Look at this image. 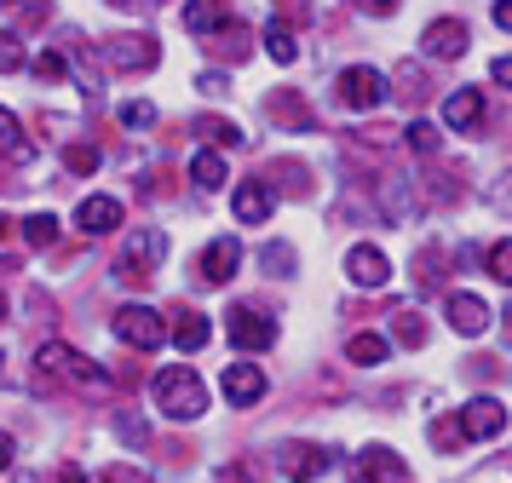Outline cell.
<instances>
[{
	"instance_id": "83f0119b",
	"label": "cell",
	"mask_w": 512,
	"mask_h": 483,
	"mask_svg": "<svg viewBox=\"0 0 512 483\" xmlns=\"http://www.w3.org/2000/svg\"><path fill=\"white\" fill-rule=\"evenodd\" d=\"M489 276H495V282H507V288H512V236H507V242H495V248H489Z\"/></svg>"
},
{
	"instance_id": "b9f144b4",
	"label": "cell",
	"mask_w": 512,
	"mask_h": 483,
	"mask_svg": "<svg viewBox=\"0 0 512 483\" xmlns=\"http://www.w3.org/2000/svg\"><path fill=\"white\" fill-rule=\"evenodd\" d=\"M12 455H18V443H12V437L0 432V472H6V466H12Z\"/></svg>"
},
{
	"instance_id": "e0dca14e",
	"label": "cell",
	"mask_w": 512,
	"mask_h": 483,
	"mask_svg": "<svg viewBox=\"0 0 512 483\" xmlns=\"http://www.w3.org/2000/svg\"><path fill=\"white\" fill-rule=\"evenodd\" d=\"M75 225L87 230V236H110L121 225V202L116 196H87V202L75 207Z\"/></svg>"
},
{
	"instance_id": "6da1fadb",
	"label": "cell",
	"mask_w": 512,
	"mask_h": 483,
	"mask_svg": "<svg viewBox=\"0 0 512 483\" xmlns=\"http://www.w3.org/2000/svg\"><path fill=\"white\" fill-rule=\"evenodd\" d=\"M150 397H156V409L173 414V420H196V414H208V386H202V374L185 363H173L156 374V386H150Z\"/></svg>"
},
{
	"instance_id": "ffe728a7",
	"label": "cell",
	"mask_w": 512,
	"mask_h": 483,
	"mask_svg": "<svg viewBox=\"0 0 512 483\" xmlns=\"http://www.w3.org/2000/svg\"><path fill=\"white\" fill-rule=\"evenodd\" d=\"M185 29L190 35H219V29H231V18H225L219 0H190L185 6Z\"/></svg>"
},
{
	"instance_id": "cb8c5ba5",
	"label": "cell",
	"mask_w": 512,
	"mask_h": 483,
	"mask_svg": "<svg viewBox=\"0 0 512 483\" xmlns=\"http://www.w3.org/2000/svg\"><path fill=\"white\" fill-rule=\"evenodd\" d=\"M265 52H271L277 64H294V58H300V41H294V29H282V23L271 18V29H265Z\"/></svg>"
},
{
	"instance_id": "f6af8a7d",
	"label": "cell",
	"mask_w": 512,
	"mask_h": 483,
	"mask_svg": "<svg viewBox=\"0 0 512 483\" xmlns=\"http://www.w3.org/2000/svg\"><path fill=\"white\" fill-rule=\"evenodd\" d=\"M110 6H116V12H133V6H139V0H110Z\"/></svg>"
},
{
	"instance_id": "7a4b0ae2",
	"label": "cell",
	"mask_w": 512,
	"mask_h": 483,
	"mask_svg": "<svg viewBox=\"0 0 512 483\" xmlns=\"http://www.w3.org/2000/svg\"><path fill=\"white\" fill-rule=\"evenodd\" d=\"M121 345H133V351H156L167 340V317L162 311H150V305H121L116 317H110Z\"/></svg>"
},
{
	"instance_id": "30bf717a",
	"label": "cell",
	"mask_w": 512,
	"mask_h": 483,
	"mask_svg": "<svg viewBox=\"0 0 512 483\" xmlns=\"http://www.w3.org/2000/svg\"><path fill=\"white\" fill-rule=\"evenodd\" d=\"M236 265H242V242L236 236H213L208 248H202V259H196V271H202V282H231L236 276Z\"/></svg>"
},
{
	"instance_id": "9a60e30c",
	"label": "cell",
	"mask_w": 512,
	"mask_h": 483,
	"mask_svg": "<svg viewBox=\"0 0 512 483\" xmlns=\"http://www.w3.org/2000/svg\"><path fill=\"white\" fill-rule=\"evenodd\" d=\"M219 386H225V397H231L236 409H254L259 397H265V374H259L254 363H231Z\"/></svg>"
},
{
	"instance_id": "f1b7e54d",
	"label": "cell",
	"mask_w": 512,
	"mask_h": 483,
	"mask_svg": "<svg viewBox=\"0 0 512 483\" xmlns=\"http://www.w3.org/2000/svg\"><path fill=\"white\" fill-rule=\"evenodd\" d=\"M29 58H24V41L18 35H0V75H12V69H24Z\"/></svg>"
},
{
	"instance_id": "2e32d148",
	"label": "cell",
	"mask_w": 512,
	"mask_h": 483,
	"mask_svg": "<svg viewBox=\"0 0 512 483\" xmlns=\"http://www.w3.org/2000/svg\"><path fill=\"white\" fill-rule=\"evenodd\" d=\"M443 311H449V328H455V334H466V340L489 328V305L478 294H449V305H443Z\"/></svg>"
},
{
	"instance_id": "60d3db41",
	"label": "cell",
	"mask_w": 512,
	"mask_h": 483,
	"mask_svg": "<svg viewBox=\"0 0 512 483\" xmlns=\"http://www.w3.org/2000/svg\"><path fill=\"white\" fill-rule=\"evenodd\" d=\"M202 92H213V98H219V92H225V75H219V69H208V75H202Z\"/></svg>"
},
{
	"instance_id": "7c38bea8",
	"label": "cell",
	"mask_w": 512,
	"mask_h": 483,
	"mask_svg": "<svg viewBox=\"0 0 512 483\" xmlns=\"http://www.w3.org/2000/svg\"><path fill=\"white\" fill-rule=\"evenodd\" d=\"M162 253H167V236H162V230H139V236L127 242V253L116 259V276H121V282H139V276H144L139 265H156Z\"/></svg>"
},
{
	"instance_id": "f546056e",
	"label": "cell",
	"mask_w": 512,
	"mask_h": 483,
	"mask_svg": "<svg viewBox=\"0 0 512 483\" xmlns=\"http://www.w3.org/2000/svg\"><path fill=\"white\" fill-rule=\"evenodd\" d=\"M35 75H41V81H64V75H70V58H64V52H41V58H35Z\"/></svg>"
},
{
	"instance_id": "d590c367",
	"label": "cell",
	"mask_w": 512,
	"mask_h": 483,
	"mask_svg": "<svg viewBox=\"0 0 512 483\" xmlns=\"http://www.w3.org/2000/svg\"><path fill=\"white\" fill-rule=\"evenodd\" d=\"M98 483H150V472H144V466H104Z\"/></svg>"
},
{
	"instance_id": "52a82bcc",
	"label": "cell",
	"mask_w": 512,
	"mask_h": 483,
	"mask_svg": "<svg viewBox=\"0 0 512 483\" xmlns=\"http://www.w3.org/2000/svg\"><path fill=\"white\" fill-rule=\"evenodd\" d=\"M357 483H415L409 478V460L386 449V443H369L363 455H357Z\"/></svg>"
},
{
	"instance_id": "8d00e7d4",
	"label": "cell",
	"mask_w": 512,
	"mask_h": 483,
	"mask_svg": "<svg viewBox=\"0 0 512 483\" xmlns=\"http://www.w3.org/2000/svg\"><path fill=\"white\" fill-rule=\"evenodd\" d=\"M271 115H277V121H294V127H305L300 98H271Z\"/></svg>"
},
{
	"instance_id": "ac0fdd59",
	"label": "cell",
	"mask_w": 512,
	"mask_h": 483,
	"mask_svg": "<svg viewBox=\"0 0 512 483\" xmlns=\"http://www.w3.org/2000/svg\"><path fill=\"white\" fill-rule=\"evenodd\" d=\"M208 334H213V328H208V317H202V311H179V317H173V328H167V340L179 345L185 357H190V351H202V345H208Z\"/></svg>"
},
{
	"instance_id": "d6986e66",
	"label": "cell",
	"mask_w": 512,
	"mask_h": 483,
	"mask_svg": "<svg viewBox=\"0 0 512 483\" xmlns=\"http://www.w3.org/2000/svg\"><path fill=\"white\" fill-rule=\"evenodd\" d=\"M236 219H242V225H265V219H271V190L259 179L236 184Z\"/></svg>"
},
{
	"instance_id": "7402d4cb",
	"label": "cell",
	"mask_w": 512,
	"mask_h": 483,
	"mask_svg": "<svg viewBox=\"0 0 512 483\" xmlns=\"http://www.w3.org/2000/svg\"><path fill=\"white\" fill-rule=\"evenodd\" d=\"M190 179L202 184V190H219V184H225V156H219V150H196V156H190Z\"/></svg>"
},
{
	"instance_id": "3957f363",
	"label": "cell",
	"mask_w": 512,
	"mask_h": 483,
	"mask_svg": "<svg viewBox=\"0 0 512 483\" xmlns=\"http://www.w3.org/2000/svg\"><path fill=\"white\" fill-rule=\"evenodd\" d=\"M225 334H231L236 351H271L277 345V322L265 317V311L236 305V311H225Z\"/></svg>"
},
{
	"instance_id": "8992f818",
	"label": "cell",
	"mask_w": 512,
	"mask_h": 483,
	"mask_svg": "<svg viewBox=\"0 0 512 483\" xmlns=\"http://www.w3.org/2000/svg\"><path fill=\"white\" fill-rule=\"evenodd\" d=\"M98 52H104L110 69H150L162 58V46L150 41V35H110V41H98Z\"/></svg>"
},
{
	"instance_id": "d4e9b609",
	"label": "cell",
	"mask_w": 512,
	"mask_h": 483,
	"mask_svg": "<svg viewBox=\"0 0 512 483\" xmlns=\"http://www.w3.org/2000/svg\"><path fill=\"white\" fill-rule=\"evenodd\" d=\"M24 242L29 248H52V242H58V219H52V213H29L24 219Z\"/></svg>"
},
{
	"instance_id": "603a6c76",
	"label": "cell",
	"mask_w": 512,
	"mask_h": 483,
	"mask_svg": "<svg viewBox=\"0 0 512 483\" xmlns=\"http://www.w3.org/2000/svg\"><path fill=\"white\" fill-rule=\"evenodd\" d=\"M196 133L208 138V144H219V150L242 144V127H236V121H225V115H202V121H196Z\"/></svg>"
},
{
	"instance_id": "7dc6e473",
	"label": "cell",
	"mask_w": 512,
	"mask_h": 483,
	"mask_svg": "<svg viewBox=\"0 0 512 483\" xmlns=\"http://www.w3.org/2000/svg\"><path fill=\"white\" fill-rule=\"evenodd\" d=\"M0 317H6V294H0Z\"/></svg>"
},
{
	"instance_id": "ee69618b",
	"label": "cell",
	"mask_w": 512,
	"mask_h": 483,
	"mask_svg": "<svg viewBox=\"0 0 512 483\" xmlns=\"http://www.w3.org/2000/svg\"><path fill=\"white\" fill-rule=\"evenodd\" d=\"M58 483H87V472H81V466H64V472H58Z\"/></svg>"
},
{
	"instance_id": "4fadbf2b",
	"label": "cell",
	"mask_w": 512,
	"mask_h": 483,
	"mask_svg": "<svg viewBox=\"0 0 512 483\" xmlns=\"http://www.w3.org/2000/svg\"><path fill=\"white\" fill-rule=\"evenodd\" d=\"M420 46H426L432 58H461L466 46H472V29H466L461 18H438V23H426Z\"/></svg>"
},
{
	"instance_id": "e575fe53",
	"label": "cell",
	"mask_w": 512,
	"mask_h": 483,
	"mask_svg": "<svg viewBox=\"0 0 512 483\" xmlns=\"http://www.w3.org/2000/svg\"><path fill=\"white\" fill-rule=\"evenodd\" d=\"M277 23L288 29V23H311V6L305 0H277Z\"/></svg>"
},
{
	"instance_id": "bcb514c9",
	"label": "cell",
	"mask_w": 512,
	"mask_h": 483,
	"mask_svg": "<svg viewBox=\"0 0 512 483\" xmlns=\"http://www.w3.org/2000/svg\"><path fill=\"white\" fill-rule=\"evenodd\" d=\"M507 340H512V311H507Z\"/></svg>"
},
{
	"instance_id": "4316f807",
	"label": "cell",
	"mask_w": 512,
	"mask_h": 483,
	"mask_svg": "<svg viewBox=\"0 0 512 483\" xmlns=\"http://www.w3.org/2000/svg\"><path fill=\"white\" fill-rule=\"evenodd\" d=\"M403 138H409V150H420V156H432V150H438V127H432L426 115H420V121H409V127H403Z\"/></svg>"
},
{
	"instance_id": "9c48e42d",
	"label": "cell",
	"mask_w": 512,
	"mask_h": 483,
	"mask_svg": "<svg viewBox=\"0 0 512 483\" xmlns=\"http://www.w3.org/2000/svg\"><path fill=\"white\" fill-rule=\"evenodd\" d=\"M455 420H461L466 443H484V437H495L501 426H507V403H501V397H472Z\"/></svg>"
},
{
	"instance_id": "d6a6232c",
	"label": "cell",
	"mask_w": 512,
	"mask_h": 483,
	"mask_svg": "<svg viewBox=\"0 0 512 483\" xmlns=\"http://www.w3.org/2000/svg\"><path fill=\"white\" fill-rule=\"evenodd\" d=\"M64 161H70L75 173H93V167H98V150H93V144H70V150H64Z\"/></svg>"
},
{
	"instance_id": "5b68a950",
	"label": "cell",
	"mask_w": 512,
	"mask_h": 483,
	"mask_svg": "<svg viewBox=\"0 0 512 483\" xmlns=\"http://www.w3.org/2000/svg\"><path fill=\"white\" fill-rule=\"evenodd\" d=\"M277 466H282V478H288V483H317L328 466H334V455L317 449V443H282Z\"/></svg>"
},
{
	"instance_id": "f35d334b",
	"label": "cell",
	"mask_w": 512,
	"mask_h": 483,
	"mask_svg": "<svg viewBox=\"0 0 512 483\" xmlns=\"http://www.w3.org/2000/svg\"><path fill=\"white\" fill-rule=\"evenodd\" d=\"M363 12H374V18H392L397 0H363Z\"/></svg>"
},
{
	"instance_id": "7bdbcfd3",
	"label": "cell",
	"mask_w": 512,
	"mask_h": 483,
	"mask_svg": "<svg viewBox=\"0 0 512 483\" xmlns=\"http://www.w3.org/2000/svg\"><path fill=\"white\" fill-rule=\"evenodd\" d=\"M495 23H501V29H512V0H495Z\"/></svg>"
},
{
	"instance_id": "74e56055",
	"label": "cell",
	"mask_w": 512,
	"mask_h": 483,
	"mask_svg": "<svg viewBox=\"0 0 512 483\" xmlns=\"http://www.w3.org/2000/svg\"><path fill=\"white\" fill-rule=\"evenodd\" d=\"M259 259H265L271 271H288V265H294V248H277V242H271V248L259 253Z\"/></svg>"
},
{
	"instance_id": "484cf974",
	"label": "cell",
	"mask_w": 512,
	"mask_h": 483,
	"mask_svg": "<svg viewBox=\"0 0 512 483\" xmlns=\"http://www.w3.org/2000/svg\"><path fill=\"white\" fill-rule=\"evenodd\" d=\"M392 340H397V345H426V322H420L415 311H397V322H392Z\"/></svg>"
},
{
	"instance_id": "1f68e13d",
	"label": "cell",
	"mask_w": 512,
	"mask_h": 483,
	"mask_svg": "<svg viewBox=\"0 0 512 483\" xmlns=\"http://www.w3.org/2000/svg\"><path fill=\"white\" fill-rule=\"evenodd\" d=\"M0 144H12V161H29V144L18 138V121L0 110Z\"/></svg>"
},
{
	"instance_id": "277c9868",
	"label": "cell",
	"mask_w": 512,
	"mask_h": 483,
	"mask_svg": "<svg viewBox=\"0 0 512 483\" xmlns=\"http://www.w3.org/2000/svg\"><path fill=\"white\" fill-rule=\"evenodd\" d=\"M340 98H346V110H380L386 104V75L374 64L340 69Z\"/></svg>"
},
{
	"instance_id": "ab89813d",
	"label": "cell",
	"mask_w": 512,
	"mask_h": 483,
	"mask_svg": "<svg viewBox=\"0 0 512 483\" xmlns=\"http://www.w3.org/2000/svg\"><path fill=\"white\" fill-rule=\"evenodd\" d=\"M495 81L512 92V52H507V58H495Z\"/></svg>"
},
{
	"instance_id": "c3c4849f",
	"label": "cell",
	"mask_w": 512,
	"mask_h": 483,
	"mask_svg": "<svg viewBox=\"0 0 512 483\" xmlns=\"http://www.w3.org/2000/svg\"><path fill=\"white\" fill-rule=\"evenodd\" d=\"M0 230H6V219H0Z\"/></svg>"
},
{
	"instance_id": "44dd1931",
	"label": "cell",
	"mask_w": 512,
	"mask_h": 483,
	"mask_svg": "<svg viewBox=\"0 0 512 483\" xmlns=\"http://www.w3.org/2000/svg\"><path fill=\"white\" fill-rule=\"evenodd\" d=\"M346 357H351V363H363V368H374V363H386V357H392V340H386V334H351Z\"/></svg>"
},
{
	"instance_id": "4dcf8cb0",
	"label": "cell",
	"mask_w": 512,
	"mask_h": 483,
	"mask_svg": "<svg viewBox=\"0 0 512 483\" xmlns=\"http://www.w3.org/2000/svg\"><path fill=\"white\" fill-rule=\"evenodd\" d=\"M121 127H156V104H121Z\"/></svg>"
},
{
	"instance_id": "8fae6325",
	"label": "cell",
	"mask_w": 512,
	"mask_h": 483,
	"mask_svg": "<svg viewBox=\"0 0 512 483\" xmlns=\"http://www.w3.org/2000/svg\"><path fill=\"white\" fill-rule=\"evenodd\" d=\"M346 276L357 288H386V282H392V259L380 248H369V242H357V248L346 253Z\"/></svg>"
},
{
	"instance_id": "5bb4252c",
	"label": "cell",
	"mask_w": 512,
	"mask_h": 483,
	"mask_svg": "<svg viewBox=\"0 0 512 483\" xmlns=\"http://www.w3.org/2000/svg\"><path fill=\"white\" fill-rule=\"evenodd\" d=\"M443 121H449L455 133L484 127V92H478V87H455L449 98H443Z\"/></svg>"
},
{
	"instance_id": "ba28073f",
	"label": "cell",
	"mask_w": 512,
	"mask_h": 483,
	"mask_svg": "<svg viewBox=\"0 0 512 483\" xmlns=\"http://www.w3.org/2000/svg\"><path fill=\"white\" fill-rule=\"evenodd\" d=\"M41 368H52V374H64V380H75V386H87V391H98L110 380L104 368H93L87 357H75L70 345H41Z\"/></svg>"
},
{
	"instance_id": "836d02e7",
	"label": "cell",
	"mask_w": 512,
	"mask_h": 483,
	"mask_svg": "<svg viewBox=\"0 0 512 483\" xmlns=\"http://www.w3.org/2000/svg\"><path fill=\"white\" fill-rule=\"evenodd\" d=\"M432 443H438V449H455V443H466L461 420H438V426H432Z\"/></svg>"
}]
</instances>
